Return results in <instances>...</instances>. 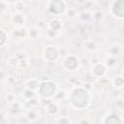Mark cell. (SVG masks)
Segmentation results:
<instances>
[{
    "mask_svg": "<svg viewBox=\"0 0 124 124\" xmlns=\"http://www.w3.org/2000/svg\"><path fill=\"white\" fill-rule=\"evenodd\" d=\"M87 100L88 97L86 92L81 89H76L72 94V103L78 108L84 107L87 103Z\"/></svg>",
    "mask_w": 124,
    "mask_h": 124,
    "instance_id": "cell-1",
    "label": "cell"
},
{
    "mask_svg": "<svg viewBox=\"0 0 124 124\" xmlns=\"http://www.w3.org/2000/svg\"><path fill=\"white\" fill-rule=\"evenodd\" d=\"M55 90V86L52 84V83H49V82H45L41 85L40 87V92L43 96H46V97H48V96H51L53 94Z\"/></svg>",
    "mask_w": 124,
    "mask_h": 124,
    "instance_id": "cell-2",
    "label": "cell"
},
{
    "mask_svg": "<svg viewBox=\"0 0 124 124\" xmlns=\"http://www.w3.org/2000/svg\"><path fill=\"white\" fill-rule=\"evenodd\" d=\"M45 53H46V57L48 60H53L57 57V50L54 47H48Z\"/></svg>",
    "mask_w": 124,
    "mask_h": 124,
    "instance_id": "cell-3",
    "label": "cell"
},
{
    "mask_svg": "<svg viewBox=\"0 0 124 124\" xmlns=\"http://www.w3.org/2000/svg\"><path fill=\"white\" fill-rule=\"evenodd\" d=\"M65 64H66V66L69 68V69H75L76 67H77V59L75 58V57H73V56H70V57H68L67 59H66V62H65Z\"/></svg>",
    "mask_w": 124,
    "mask_h": 124,
    "instance_id": "cell-4",
    "label": "cell"
},
{
    "mask_svg": "<svg viewBox=\"0 0 124 124\" xmlns=\"http://www.w3.org/2000/svg\"><path fill=\"white\" fill-rule=\"evenodd\" d=\"M106 124H120V122L116 115H111L110 117H108L107 119Z\"/></svg>",
    "mask_w": 124,
    "mask_h": 124,
    "instance_id": "cell-5",
    "label": "cell"
},
{
    "mask_svg": "<svg viewBox=\"0 0 124 124\" xmlns=\"http://www.w3.org/2000/svg\"><path fill=\"white\" fill-rule=\"evenodd\" d=\"M57 108H56V106L55 105H53V104H51V105H49L48 106V111L49 112H51V113H54V112H56V109Z\"/></svg>",
    "mask_w": 124,
    "mask_h": 124,
    "instance_id": "cell-6",
    "label": "cell"
},
{
    "mask_svg": "<svg viewBox=\"0 0 124 124\" xmlns=\"http://www.w3.org/2000/svg\"><path fill=\"white\" fill-rule=\"evenodd\" d=\"M5 40H6V36H5V34H4L2 31H0V46L4 44Z\"/></svg>",
    "mask_w": 124,
    "mask_h": 124,
    "instance_id": "cell-7",
    "label": "cell"
}]
</instances>
